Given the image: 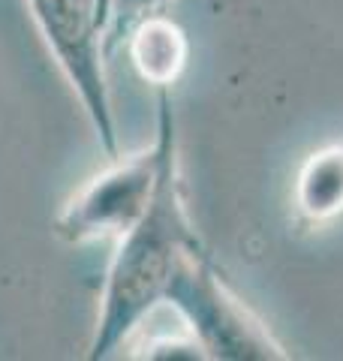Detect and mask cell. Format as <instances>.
<instances>
[{"label":"cell","instance_id":"cell-6","mask_svg":"<svg viewBox=\"0 0 343 361\" xmlns=\"http://www.w3.org/2000/svg\"><path fill=\"white\" fill-rule=\"evenodd\" d=\"M295 208L311 223L343 214V145L319 148L301 163L295 175Z\"/></svg>","mask_w":343,"mask_h":361},{"label":"cell","instance_id":"cell-4","mask_svg":"<svg viewBox=\"0 0 343 361\" xmlns=\"http://www.w3.org/2000/svg\"><path fill=\"white\" fill-rule=\"evenodd\" d=\"M160 163H163V133L157 127L151 148L133 157H114V163L90 178L78 193L66 202L54 220V232L70 244H88L114 238L133 229L151 205Z\"/></svg>","mask_w":343,"mask_h":361},{"label":"cell","instance_id":"cell-3","mask_svg":"<svg viewBox=\"0 0 343 361\" xmlns=\"http://www.w3.org/2000/svg\"><path fill=\"white\" fill-rule=\"evenodd\" d=\"M54 63L82 103L106 157L118 154V127L106 82V21L109 0H28Z\"/></svg>","mask_w":343,"mask_h":361},{"label":"cell","instance_id":"cell-1","mask_svg":"<svg viewBox=\"0 0 343 361\" xmlns=\"http://www.w3.org/2000/svg\"><path fill=\"white\" fill-rule=\"evenodd\" d=\"M157 127L163 133V163L151 205L139 223L118 238L106 286L100 298L97 329L88 358H109L139 331V325L166 301L172 277L202 241L190 223L178 166V127L169 87H160Z\"/></svg>","mask_w":343,"mask_h":361},{"label":"cell","instance_id":"cell-2","mask_svg":"<svg viewBox=\"0 0 343 361\" xmlns=\"http://www.w3.org/2000/svg\"><path fill=\"white\" fill-rule=\"evenodd\" d=\"M181 319L193 341L202 346L205 358L223 361H280L289 358L274 341L268 325L223 283L220 271L205 253L193 250L172 277L166 301Z\"/></svg>","mask_w":343,"mask_h":361},{"label":"cell","instance_id":"cell-5","mask_svg":"<svg viewBox=\"0 0 343 361\" xmlns=\"http://www.w3.org/2000/svg\"><path fill=\"white\" fill-rule=\"evenodd\" d=\"M127 51H130L136 73L157 87L175 85L190 58L184 30L160 13L142 18L133 27V33L127 37Z\"/></svg>","mask_w":343,"mask_h":361},{"label":"cell","instance_id":"cell-7","mask_svg":"<svg viewBox=\"0 0 343 361\" xmlns=\"http://www.w3.org/2000/svg\"><path fill=\"white\" fill-rule=\"evenodd\" d=\"M169 0H109V21H106V54L127 45V37L142 18L160 13Z\"/></svg>","mask_w":343,"mask_h":361}]
</instances>
